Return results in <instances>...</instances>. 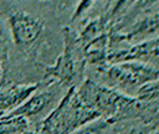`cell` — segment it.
Here are the masks:
<instances>
[{
  "label": "cell",
  "instance_id": "6da1fadb",
  "mask_svg": "<svg viewBox=\"0 0 159 134\" xmlns=\"http://www.w3.org/2000/svg\"><path fill=\"white\" fill-rule=\"evenodd\" d=\"M98 117L101 115L81 98L75 88H71L45 120L43 132L46 134H68Z\"/></svg>",
  "mask_w": 159,
  "mask_h": 134
},
{
  "label": "cell",
  "instance_id": "7a4b0ae2",
  "mask_svg": "<svg viewBox=\"0 0 159 134\" xmlns=\"http://www.w3.org/2000/svg\"><path fill=\"white\" fill-rule=\"evenodd\" d=\"M98 78L113 91L127 94H139L147 84L159 79V68L143 62L118 63L108 69H101Z\"/></svg>",
  "mask_w": 159,
  "mask_h": 134
},
{
  "label": "cell",
  "instance_id": "3957f363",
  "mask_svg": "<svg viewBox=\"0 0 159 134\" xmlns=\"http://www.w3.org/2000/svg\"><path fill=\"white\" fill-rule=\"evenodd\" d=\"M9 24L11 37L15 45L21 50L36 43L45 30V22L42 19L24 10L14 11L9 17Z\"/></svg>",
  "mask_w": 159,
  "mask_h": 134
},
{
  "label": "cell",
  "instance_id": "277c9868",
  "mask_svg": "<svg viewBox=\"0 0 159 134\" xmlns=\"http://www.w3.org/2000/svg\"><path fill=\"white\" fill-rule=\"evenodd\" d=\"M60 87H62L61 83L51 84L41 92L35 93L31 98L22 103V105H20L15 112H12L11 117H35L51 108L58 97Z\"/></svg>",
  "mask_w": 159,
  "mask_h": 134
},
{
  "label": "cell",
  "instance_id": "5b68a950",
  "mask_svg": "<svg viewBox=\"0 0 159 134\" xmlns=\"http://www.w3.org/2000/svg\"><path fill=\"white\" fill-rule=\"evenodd\" d=\"M35 87H25V88H11L0 94V110H6L12 108L14 105L21 103L29 94L34 92Z\"/></svg>",
  "mask_w": 159,
  "mask_h": 134
}]
</instances>
